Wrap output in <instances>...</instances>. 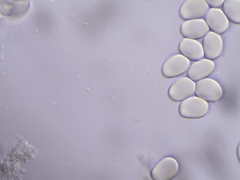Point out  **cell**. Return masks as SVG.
Segmentation results:
<instances>
[{
  "mask_svg": "<svg viewBox=\"0 0 240 180\" xmlns=\"http://www.w3.org/2000/svg\"><path fill=\"white\" fill-rule=\"evenodd\" d=\"M190 64V60L182 54L174 55L163 64L161 68L162 74L167 78L178 77L188 70Z\"/></svg>",
  "mask_w": 240,
  "mask_h": 180,
  "instance_id": "obj_4",
  "label": "cell"
},
{
  "mask_svg": "<svg viewBox=\"0 0 240 180\" xmlns=\"http://www.w3.org/2000/svg\"><path fill=\"white\" fill-rule=\"evenodd\" d=\"M209 110L208 102L197 96H191L182 101L178 112L182 117L198 119L205 116Z\"/></svg>",
  "mask_w": 240,
  "mask_h": 180,
  "instance_id": "obj_1",
  "label": "cell"
},
{
  "mask_svg": "<svg viewBox=\"0 0 240 180\" xmlns=\"http://www.w3.org/2000/svg\"><path fill=\"white\" fill-rule=\"evenodd\" d=\"M205 20L212 32L219 35L224 33L229 28L228 19L220 9H209L205 16Z\"/></svg>",
  "mask_w": 240,
  "mask_h": 180,
  "instance_id": "obj_9",
  "label": "cell"
},
{
  "mask_svg": "<svg viewBox=\"0 0 240 180\" xmlns=\"http://www.w3.org/2000/svg\"><path fill=\"white\" fill-rule=\"evenodd\" d=\"M202 46L204 56L213 61L218 59L221 54L222 40L220 35L213 32H209L203 38Z\"/></svg>",
  "mask_w": 240,
  "mask_h": 180,
  "instance_id": "obj_8",
  "label": "cell"
},
{
  "mask_svg": "<svg viewBox=\"0 0 240 180\" xmlns=\"http://www.w3.org/2000/svg\"><path fill=\"white\" fill-rule=\"evenodd\" d=\"M209 6L211 8L219 9L222 6L224 0H206Z\"/></svg>",
  "mask_w": 240,
  "mask_h": 180,
  "instance_id": "obj_14",
  "label": "cell"
},
{
  "mask_svg": "<svg viewBox=\"0 0 240 180\" xmlns=\"http://www.w3.org/2000/svg\"><path fill=\"white\" fill-rule=\"evenodd\" d=\"M222 11L232 22L240 23V0H225L222 6Z\"/></svg>",
  "mask_w": 240,
  "mask_h": 180,
  "instance_id": "obj_13",
  "label": "cell"
},
{
  "mask_svg": "<svg viewBox=\"0 0 240 180\" xmlns=\"http://www.w3.org/2000/svg\"><path fill=\"white\" fill-rule=\"evenodd\" d=\"M209 29L205 20L200 19L186 20L181 25L180 31L185 38L196 40L204 37Z\"/></svg>",
  "mask_w": 240,
  "mask_h": 180,
  "instance_id": "obj_7",
  "label": "cell"
},
{
  "mask_svg": "<svg viewBox=\"0 0 240 180\" xmlns=\"http://www.w3.org/2000/svg\"><path fill=\"white\" fill-rule=\"evenodd\" d=\"M1 13L7 16H16L26 12L30 3L28 1H0Z\"/></svg>",
  "mask_w": 240,
  "mask_h": 180,
  "instance_id": "obj_12",
  "label": "cell"
},
{
  "mask_svg": "<svg viewBox=\"0 0 240 180\" xmlns=\"http://www.w3.org/2000/svg\"><path fill=\"white\" fill-rule=\"evenodd\" d=\"M209 7L205 0H187L181 6L179 15L186 20L201 19L205 16Z\"/></svg>",
  "mask_w": 240,
  "mask_h": 180,
  "instance_id": "obj_6",
  "label": "cell"
},
{
  "mask_svg": "<svg viewBox=\"0 0 240 180\" xmlns=\"http://www.w3.org/2000/svg\"><path fill=\"white\" fill-rule=\"evenodd\" d=\"M195 94L207 102H217L223 96V90L219 83L210 78L199 81L196 84Z\"/></svg>",
  "mask_w": 240,
  "mask_h": 180,
  "instance_id": "obj_2",
  "label": "cell"
},
{
  "mask_svg": "<svg viewBox=\"0 0 240 180\" xmlns=\"http://www.w3.org/2000/svg\"><path fill=\"white\" fill-rule=\"evenodd\" d=\"M215 64L213 61L203 58L195 61L189 66L187 75L194 82L207 78L213 72Z\"/></svg>",
  "mask_w": 240,
  "mask_h": 180,
  "instance_id": "obj_10",
  "label": "cell"
},
{
  "mask_svg": "<svg viewBox=\"0 0 240 180\" xmlns=\"http://www.w3.org/2000/svg\"><path fill=\"white\" fill-rule=\"evenodd\" d=\"M195 85V82L188 77H181L173 82L169 87L168 97L173 101H182L194 94Z\"/></svg>",
  "mask_w": 240,
  "mask_h": 180,
  "instance_id": "obj_3",
  "label": "cell"
},
{
  "mask_svg": "<svg viewBox=\"0 0 240 180\" xmlns=\"http://www.w3.org/2000/svg\"><path fill=\"white\" fill-rule=\"evenodd\" d=\"M178 50L181 54L192 61L200 60L204 56L202 45L195 40L183 39L179 44Z\"/></svg>",
  "mask_w": 240,
  "mask_h": 180,
  "instance_id": "obj_11",
  "label": "cell"
},
{
  "mask_svg": "<svg viewBox=\"0 0 240 180\" xmlns=\"http://www.w3.org/2000/svg\"><path fill=\"white\" fill-rule=\"evenodd\" d=\"M179 169L177 160L171 157H166L159 161L151 172L152 178L154 180H170L177 174Z\"/></svg>",
  "mask_w": 240,
  "mask_h": 180,
  "instance_id": "obj_5",
  "label": "cell"
}]
</instances>
